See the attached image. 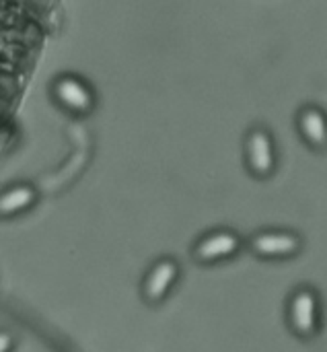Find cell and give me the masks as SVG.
I'll use <instances>...</instances> for the list:
<instances>
[{"label": "cell", "mask_w": 327, "mask_h": 352, "mask_svg": "<svg viewBox=\"0 0 327 352\" xmlns=\"http://www.w3.org/2000/svg\"><path fill=\"white\" fill-rule=\"evenodd\" d=\"M49 99L56 107L72 118H87L97 107V93L93 85L76 72H60L47 85Z\"/></svg>", "instance_id": "obj_1"}, {"label": "cell", "mask_w": 327, "mask_h": 352, "mask_svg": "<svg viewBox=\"0 0 327 352\" xmlns=\"http://www.w3.org/2000/svg\"><path fill=\"white\" fill-rule=\"evenodd\" d=\"M286 324L301 340H311L322 330V299L313 287H297L286 303Z\"/></svg>", "instance_id": "obj_2"}, {"label": "cell", "mask_w": 327, "mask_h": 352, "mask_svg": "<svg viewBox=\"0 0 327 352\" xmlns=\"http://www.w3.org/2000/svg\"><path fill=\"white\" fill-rule=\"evenodd\" d=\"M243 155L247 171L258 179H268L278 167V153L272 132L266 126H253L243 138Z\"/></svg>", "instance_id": "obj_3"}, {"label": "cell", "mask_w": 327, "mask_h": 352, "mask_svg": "<svg viewBox=\"0 0 327 352\" xmlns=\"http://www.w3.org/2000/svg\"><path fill=\"white\" fill-rule=\"evenodd\" d=\"M179 278H181V266L175 258L171 256L157 258L142 276V283H140L142 301L150 307L161 305L173 293Z\"/></svg>", "instance_id": "obj_4"}, {"label": "cell", "mask_w": 327, "mask_h": 352, "mask_svg": "<svg viewBox=\"0 0 327 352\" xmlns=\"http://www.w3.org/2000/svg\"><path fill=\"white\" fill-rule=\"evenodd\" d=\"M243 250V237L233 229H214L196 239L192 258L202 266H212L235 258Z\"/></svg>", "instance_id": "obj_5"}, {"label": "cell", "mask_w": 327, "mask_h": 352, "mask_svg": "<svg viewBox=\"0 0 327 352\" xmlns=\"http://www.w3.org/2000/svg\"><path fill=\"white\" fill-rule=\"evenodd\" d=\"M247 248L264 260H286L303 250V237L293 231H258L249 237Z\"/></svg>", "instance_id": "obj_6"}, {"label": "cell", "mask_w": 327, "mask_h": 352, "mask_svg": "<svg viewBox=\"0 0 327 352\" xmlns=\"http://www.w3.org/2000/svg\"><path fill=\"white\" fill-rule=\"evenodd\" d=\"M39 204V190L31 182H12L0 190V221L29 214Z\"/></svg>", "instance_id": "obj_7"}, {"label": "cell", "mask_w": 327, "mask_h": 352, "mask_svg": "<svg viewBox=\"0 0 327 352\" xmlns=\"http://www.w3.org/2000/svg\"><path fill=\"white\" fill-rule=\"evenodd\" d=\"M297 130L303 142L317 151H327V113L319 105H303L297 113Z\"/></svg>", "instance_id": "obj_8"}, {"label": "cell", "mask_w": 327, "mask_h": 352, "mask_svg": "<svg viewBox=\"0 0 327 352\" xmlns=\"http://www.w3.org/2000/svg\"><path fill=\"white\" fill-rule=\"evenodd\" d=\"M16 349V336L6 330V328H0V352H14Z\"/></svg>", "instance_id": "obj_9"}]
</instances>
